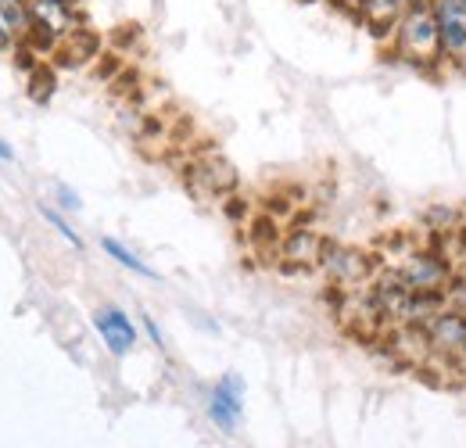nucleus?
Listing matches in <instances>:
<instances>
[{
  "label": "nucleus",
  "instance_id": "obj_1",
  "mask_svg": "<svg viewBox=\"0 0 466 448\" xmlns=\"http://www.w3.org/2000/svg\"><path fill=\"white\" fill-rule=\"evenodd\" d=\"M391 57L402 61L416 72H441L449 61L441 51V36H438V22H434V7L431 4H409L406 15L399 18V25L388 36Z\"/></svg>",
  "mask_w": 466,
  "mask_h": 448
},
{
  "label": "nucleus",
  "instance_id": "obj_2",
  "mask_svg": "<svg viewBox=\"0 0 466 448\" xmlns=\"http://www.w3.org/2000/svg\"><path fill=\"white\" fill-rule=\"evenodd\" d=\"M388 270H395L416 294L449 290V280H452V273H456V266H452L441 251H434V248H420V244L402 248V251L388 262Z\"/></svg>",
  "mask_w": 466,
  "mask_h": 448
},
{
  "label": "nucleus",
  "instance_id": "obj_3",
  "mask_svg": "<svg viewBox=\"0 0 466 448\" xmlns=\"http://www.w3.org/2000/svg\"><path fill=\"white\" fill-rule=\"evenodd\" d=\"M431 7L449 68L466 72V0H434Z\"/></svg>",
  "mask_w": 466,
  "mask_h": 448
},
{
  "label": "nucleus",
  "instance_id": "obj_4",
  "mask_svg": "<svg viewBox=\"0 0 466 448\" xmlns=\"http://www.w3.org/2000/svg\"><path fill=\"white\" fill-rule=\"evenodd\" d=\"M319 266L327 270V277L338 283L341 290H351V287H362V283L373 280V262L366 251H355V248H330L323 251Z\"/></svg>",
  "mask_w": 466,
  "mask_h": 448
},
{
  "label": "nucleus",
  "instance_id": "obj_5",
  "mask_svg": "<svg viewBox=\"0 0 466 448\" xmlns=\"http://www.w3.org/2000/svg\"><path fill=\"white\" fill-rule=\"evenodd\" d=\"M240 412H244V381L237 373H223L208 394V416L219 431L233 434L240 423Z\"/></svg>",
  "mask_w": 466,
  "mask_h": 448
},
{
  "label": "nucleus",
  "instance_id": "obj_6",
  "mask_svg": "<svg viewBox=\"0 0 466 448\" xmlns=\"http://www.w3.org/2000/svg\"><path fill=\"white\" fill-rule=\"evenodd\" d=\"M94 331L101 334L105 348H108L116 359L129 355L133 344H137V327H133V320H129L118 305H101V309H94Z\"/></svg>",
  "mask_w": 466,
  "mask_h": 448
},
{
  "label": "nucleus",
  "instance_id": "obj_7",
  "mask_svg": "<svg viewBox=\"0 0 466 448\" xmlns=\"http://www.w3.org/2000/svg\"><path fill=\"white\" fill-rule=\"evenodd\" d=\"M351 11L359 15V22L377 36V40H388L391 29L399 25V18L406 15V7L412 0H349Z\"/></svg>",
  "mask_w": 466,
  "mask_h": 448
},
{
  "label": "nucleus",
  "instance_id": "obj_8",
  "mask_svg": "<svg viewBox=\"0 0 466 448\" xmlns=\"http://www.w3.org/2000/svg\"><path fill=\"white\" fill-rule=\"evenodd\" d=\"M194 179H205L212 198H216V194H227V190H233V187H237L233 166H230V162H223L219 155H208L201 166H194Z\"/></svg>",
  "mask_w": 466,
  "mask_h": 448
},
{
  "label": "nucleus",
  "instance_id": "obj_9",
  "mask_svg": "<svg viewBox=\"0 0 466 448\" xmlns=\"http://www.w3.org/2000/svg\"><path fill=\"white\" fill-rule=\"evenodd\" d=\"M323 251H327V244H323L316 233L298 229V233H291V240H288V248H284V259L301 262V266H316V262L323 259Z\"/></svg>",
  "mask_w": 466,
  "mask_h": 448
},
{
  "label": "nucleus",
  "instance_id": "obj_10",
  "mask_svg": "<svg viewBox=\"0 0 466 448\" xmlns=\"http://www.w3.org/2000/svg\"><path fill=\"white\" fill-rule=\"evenodd\" d=\"M101 248H105V255H112V259H116L122 270H129V273H137V277H147V280H155V277H158V273H155V270H151L137 251H129V248H126L122 240H116V237H105V240H101Z\"/></svg>",
  "mask_w": 466,
  "mask_h": 448
},
{
  "label": "nucleus",
  "instance_id": "obj_11",
  "mask_svg": "<svg viewBox=\"0 0 466 448\" xmlns=\"http://www.w3.org/2000/svg\"><path fill=\"white\" fill-rule=\"evenodd\" d=\"M445 298H449V305L452 309H460L466 316V262L452 273V280H449V290H445Z\"/></svg>",
  "mask_w": 466,
  "mask_h": 448
},
{
  "label": "nucleus",
  "instance_id": "obj_12",
  "mask_svg": "<svg viewBox=\"0 0 466 448\" xmlns=\"http://www.w3.org/2000/svg\"><path fill=\"white\" fill-rule=\"evenodd\" d=\"M40 216H44L47 223L55 226V229H58V233L65 237V240H68V244H72V248H83V237H79V233H76L72 226L65 223V219H61V216L55 212V209H47V205H44V209H40Z\"/></svg>",
  "mask_w": 466,
  "mask_h": 448
},
{
  "label": "nucleus",
  "instance_id": "obj_13",
  "mask_svg": "<svg viewBox=\"0 0 466 448\" xmlns=\"http://www.w3.org/2000/svg\"><path fill=\"white\" fill-rule=\"evenodd\" d=\"M58 198H61V209H65V212H79V209H83L79 194H76V190H68L65 183H58Z\"/></svg>",
  "mask_w": 466,
  "mask_h": 448
},
{
  "label": "nucleus",
  "instance_id": "obj_14",
  "mask_svg": "<svg viewBox=\"0 0 466 448\" xmlns=\"http://www.w3.org/2000/svg\"><path fill=\"white\" fill-rule=\"evenodd\" d=\"M144 327H147V334H151V341H155V344L162 348V331L155 327V320H151V316H144Z\"/></svg>",
  "mask_w": 466,
  "mask_h": 448
},
{
  "label": "nucleus",
  "instance_id": "obj_15",
  "mask_svg": "<svg viewBox=\"0 0 466 448\" xmlns=\"http://www.w3.org/2000/svg\"><path fill=\"white\" fill-rule=\"evenodd\" d=\"M11 44H15V33H11V29L4 25V18H0V51H4V47H11Z\"/></svg>",
  "mask_w": 466,
  "mask_h": 448
},
{
  "label": "nucleus",
  "instance_id": "obj_16",
  "mask_svg": "<svg viewBox=\"0 0 466 448\" xmlns=\"http://www.w3.org/2000/svg\"><path fill=\"white\" fill-rule=\"evenodd\" d=\"M452 237H456V244H460V251H463V259H466V219H463V226L452 233Z\"/></svg>",
  "mask_w": 466,
  "mask_h": 448
},
{
  "label": "nucleus",
  "instance_id": "obj_17",
  "mask_svg": "<svg viewBox=\"0 0 466 448\" xmlns=\"http://www.w3.org/2000/svg\"><path fill=\"white\" fill-rule=\"evenodd\" d=\"M0 162H11V148L0 140Z\"/></svg>",
  "mask_w": 466,
  "mask_h": 448
},
{
  "label": "nucleus",
  "instance_id": "obj_18",
  "mask_svg": "<svg viewBox=\"0 0 466 448\" xmlns=\"http://www.w3.org/2000/svg\"><path fill=\"white\" fill-rule=\"evenodd\" d=\"M58 4H68V7H76V4H79V0H58Z\"/></svg>",
  "mask_w": 466,
  "mask_h": 448
},
{
  "label": "nucleus",
  "instance_id": "obj_19",
  "mask_svg": "<svg viewBox=\"0 0 466 448\" xmlns=\"http://www.w3.org/2000/svg\"><path fill=\"white\" fill-rule=\"evenodd\" d=\"M412 4H434V0H412Z\"/></svg>",
  "mask_w": 466,
  "mask_h": 448
},
{
  "label": "nucleus",
  "instance_id": "obj_20",
  "mask_svg": "<svg viewBox=\"0 0 466 448\" xmlns=\"http://www.w3.org/2000/svg\"><path fill=\"white\" fill-rule=\"evenodd\" d=\"M463 366H466V348H463Z\"/></svg>",
  "mask_w": 466,
  "mask_h": 448
}]
</instances>
